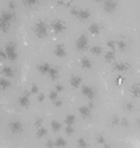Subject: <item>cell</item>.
<instances>
[{
    "instance_id": "7a4b0ae2",
    "label": "cell",
    "mask_w": 140,
    "mask_h": 148,
    "mask_svg": "<svg viewBox=\"0 0 140 148\" xmlns=\"http://www.w3.org/2000/svg\"><path fill=\"white\" fill-rule=\"evenodd\" d=\"M80 16H81V17H83V18H86V17H88L89 16V14H88L87 12H80Z\"/></svg>"
},
{
    "instance_id": "6da1fadb",
    "label": "cell",
    "mask_w": 140,
    "mask_h": 148,
    "mask_svg": "<svg viewBox=\"0 0 140 148\" xmlns=\"http://www.w3.org/2000/svg\"><path fill=\"white\" fill-rule=\"evenodd\" d=\"M104 8L108 12H112L116 8V3L114 0H107L104 4Z\"/></svg>"
},
{
    "instance_id": "3957f363",
    "label": "cell",
    "mask_w": 140,
    "mask_h": 148,
    "mask_svg": "<svg viewBox=\"0 0 140 148\" xmlns=\"http://www.w3.org/2000/svg\"><path fill=\"white\" fill-rule=\"evenodd\" d=\"M96 1H98V2H99V1H102V0H96Z\"/></svg>"
}]
</instances>
